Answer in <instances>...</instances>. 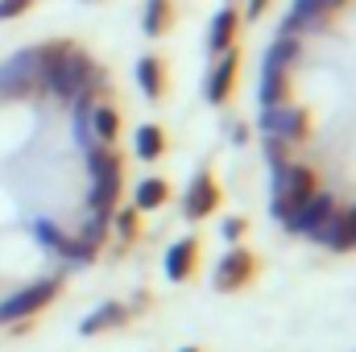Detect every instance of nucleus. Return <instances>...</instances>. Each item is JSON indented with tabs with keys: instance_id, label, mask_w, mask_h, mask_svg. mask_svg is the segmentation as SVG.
<instances>
[{
	"instance_id": "obj_22",
	"label": "nucleus",
	"mask_w": 356,
	"mask_h": 352,
	"mask_svg": "<svg viewBox=\"0 0 356 352\" xmlns=\"http://www.w3.org/2000/svg\"><path fill=\"white\" fill-rule=\"evenodd\" d=\"M294 58H298V38H277L266 54V67H282V71H286Z\"/></svg>"
},
{
	"instance_id": "obj_5",
	"label": "nucleus",
	"mask_w": 356,
	"mask_h": 352,
	"mask_svg": "<svg viewBox=\"0 0 356 352\" xmlns=\"http://www.w3.org/2000/svg\"><path fill=\"white\" fill-rule=\"evenodd\" d=\"M257 253L253 249H245V245H232L220 262H216V273H211V286L220 290V294H241V290H249L253 282H257Z\"/></svg>"
},
{
	"instance_id": "obj_12",
	"label": "nucleus",
	"mask_w": 356,
	"mask_h": 352,
	"mask_svg": "<svg viewBox=\"0 0 356 352\" xmlns=\"http://www.w3.org/2000/svg\"><path fill=\"white\" fill-rule=\"evenodd\" d=\"M199 237H182V241H175L170 249H166V257H162V269H166V278L175 282V286H182V282H191L195 278V269H199Z\"/></svg>"
},
{
	"instance_id": "obj_4",
	"label": "nucleus",
	"mask_w": 356,
	"mask_h": 352,
	"mask_svg": "<svg viewBox=\"0 0 356 352\" xmlns=\"http://www.w3.org/2000/svg\"><path fill=\"white\" fill-rule=\"evenodd\" d=\"M63 294V278H38V282H29V286H21V290H13L4 303H0V323H21V319H33V315H42L54 298Z\"/></svg>"
},
{
	"instance_id": "obj_14",
	"label": "nucleus",
	"mask_w": 356,
	"mask_h": 352,
	"mask_svg": "<svg viewBox=\"0 0 356 352\" xmlns=\"http://www.w3.org/2000/svg\"><path fill=\"white\" fill-rule=\"evenodd\" d=\"M166 203H170V182H166V178L149 175L133 186V207H137V211H158V207H166Z\"/></svg>"
},
{
	"instance_id": "obj_25",
	"label": "nucleus",
	"mask_w": 356,
	"mask_h": 352,
	"mask_svg": "<svg viewBox=\"0 0 356 352\" xmlns=\"http://www.w3.org/2000/svg\"><path fill=\"white\" fill-rule=\"evenodd\" d=\"M29 4H33V0H0V21H13V17H21Z\"/></svg>"
},
{
	"instance_id": "obj_8",
	"label": "nucleus",
	"mask_w": 356,
	"mask_h": 352,
	"mask_svg": "<svg viewBox=\"0 0 356 352\" xmlns=\"http://www.w3.org/2000/svg\"><path fill=\"white\" fill-rule=\"evenodd\" d=\"M336 207H340V203H336V195L319 186V191H315V195H311V199H307V203H302V207L290 216V220H286V232L315 241V232H319V228L332 220V211H336Z\"/></svg>"
},
{
	"instance_id": "obj_26",
	"label": "nucleus",
	"mask_w": 356,
	"mask_h": 352,
	"mask_svg": "<svg viewBox=\"0 0 356 352\" xmlns=\"http://www.w3.org/2000/svg\"><path fill=\"white\" fill-rule=\"evenodd\" d=\"M266 8H269V0H249V21H257Z\"/></svg>"
},
{
	"instance_id": "obj_6",
	"label": "nucleus",
	"mask_w": 356,
	"mask_h": 352,
	"mask_svg": "<svg viewBox=\"0 0 356 352\" xmlns=\"http://www.w3.org/2000/svg\"><path fill=\"white\" fill-rule=\"evenodd\" d=\"M261 133L266 137H282L286 145H302L311 137V112L307 108H294V104L261 108Z\"/></svg>"
},
{
	"instance_id": "obj_19",
	"label": "nucleus",
	"mask_w": 356,
	"mask_h": 352,
	"mask_svg": "<svg viewBox=\"0 0 356 352\" xmlns=\"http://www.w3.org/2000/svg\"><path fill=\"white\" fill-rule=\"evenodd\" d=\"M290 104V75L282 67H266L261 71V108H277Z\"/></svg>"
},
{
	"instance_id": "obj_17",
	"label": "nucleus",
	"mask_w": 356,
	"mask_h": 352,
	"mask_svg": "<svg viewBox=\"0 0 356 352\" xmlns=\"http://www.w3.org/2000/svg\"><path fill=\"white\" fill-rule=\"evenodd\" d=\"M133 154H137L141 162H158V158L166 154V129H162V125H141L137 137H133Z\"/></svg>"
},
{
	"instance_id": "obj_10",
	"label": "nucleus",
	"mask_w": 356,
	"mask_h": 352,
	"mask_svg": "<svg viewBox=\"0 0 356 352\" xmlns=\"http://www.w3.org/2000/svg\"><path fill=\"white\" fill-rule=\"evenodd\" d=\"M315 245L332 253H356V207H336L332 220L315 232Z\"/></svg>"
},
{
	"instance_id": "obj_13",
	"label": "nucleus",
	"mask_w": 356,
	"mask_h": 352,
	"mask_svg": "<svg viewBox=\"0 0 356 352\" xmlns=\"http://www.w3.org/2000/svg\"><path fill=\"white\" fill-rule=\"evenodd\" d=\"M236 75H241V54L236 50H224L220 63L207 75V104H228L232 91H236Z\"/></svg>"
},
{
	"instance_id": "obj_1",
	"label": "nucleus",
	"mask_w": 356,
	"mask_h": 352,
	"mask_svg": "<svg viewBox=\"0 0 356 352\" xmlns=\"http://www.w3.org/2000/svg\"><path fill=\"white\" fill-rule=\"evenodd\" d=\"M319 191V175L315 166H302V162H282L273 166V195H269V216L277 224H286L311 195Z\"/></svg>"
},
{
	"instance_id": "obj_24",
	"label": "nucleus",
	"mask_w": 356,
	"mask_h": 352,
	"mask_svg": "<svg viewBox=\"0 0 356 352\" xmlns=\"http://www.w3.org/2000/svg\"><path fill=\"white\" fill-rule=\"evenodd\" d=\"M266 158H269V166H282V162H290V145H286L282 137H266Z\"/></svg>"
},
{
	"instance_id": "obj_28",
	"label": "nucleus",
	"mask_w": 356,
	"mask_h": 352,
	"mask_svg": "<svg viewBox=\"0 0 356 352\" xmlns=\"http://www.w3.org/2000/svg\"><path fill=\"white\" fill-rule=\"evenodd\" d=\"M353 352H356V349H353Z\"/></svg>"
},
{
	"instance_id": "obj_15",
	"label": "nucleus",
	"mask_w": 356,
	"mask_h": 352,
	"mask_svg": "<svg viewBox=\"0 0 356 352\" xmlns=\"http://www.w3.org/2000/svg\"><path fill=\"white\" fill-rule=\"evenodd\" d=\"M236 29H241V13L236 8H220L216 13V21H211V54H224V50H232V42H236Z\"/></svg>"
},
{
	"instance_id": "obj_20",
	"label": "nucleus",
	"mask_w": 356,
	"mask_h": 352,
	"mask_svg": "<svg viewBox=\"0 0 356 352\" xmlns=\"http://www.w3.org/2000/svg\"><path fill=\"white\" fill-rule=\"evenodd\" d=\"M175 21V0H149L145 4V33L149 38H162Z\"/></svg>"
},
{
	"instance_id": "obj_18",
	"label": "nucleus",
	"mask_w": 356,
	"mask_h": 352,
	"mask_svg": "<svg viewBox=\"0 0 356 352\" xmlns=\"http://www.w3.org/2000/svg\"><path fill=\"white\" fill-rule=\"evenodd\" d=\"M137 83H141V91H145L149 99H162V95H166V63L154 58V54H145V58L137 63Z\"/></svg>"
},
{
	"instance_id": "obj_27",
	"label": "nucleus",
	"mask_w": 356,
	"mask_h": 352,
	"mask_svg": "<svg viewBox=\"0 0 356 352\" xmlns=\"http://www.w3.org/2000/svg\"><path fill=\"white\" fill-rule=\"evenodd\" d=\"M178 352H203V349H199V344H182Z\"/></svg>"
},
{
	"instance_id": "obj_2",
	"label": "nucleus",
	"mask_w": 356,
	"mask_h": 352,
	"mask_svg": "<svg viewBox=\"0 0 356 352\" xmlns=\"http://www.w3.org/2000/svg\"><path fill=\"white\" fill-rule=\"evenodd\" d=\"M88 170H91V191H88V207L91 216H112L120 186H124V170H120V154L112 145H88Z\"/></svg>"
},
{
	"instance_id": "obj_16",
	"label": "nucleus",
	"mask_w": 356,
	"mask_h": 352,
	"mask_svg": "<svg viewBox=\"0 0 356 352\" xmlns=\"http://www.w3.org/2000/svg\"><path fill=\"white\" fill-rule=\"evenodd\" d=\"M116 137H120V112L112 104L91 108V141L95 145H116Z\"/></svg>"
},
{
	"instance_id": "obj_7",
	"label": "nucleus",
	"mask_w": 356,
	"mask_h": 352,
	"mask_svg": "<svg viewBox=\"0 0 356 352\" xmlns=\"http://www.w3.org/2000/svg\"><path fill=\"white\" fill-rule=\"evenodd\" d=\"M220 199H224L220 178H216V170H211V166H203V170H195L191 186H186V195H182V216H186L191 224H199V220L216 216Z\"/></svg>"
},
{
	"instance_id": "obj_9",
	"label": "nucleus",
	"mask_w": 356,
	"mask_h": 352,
	"mask_svg": "<svg viewBox=\"0 0 356 352\" xmlns=\"http://www.w3.org/2000/svg\"><path fill=\"white\" fill-rule=\"evenodd\" d=\"M33 237H38V245H46L50 253H58L63 262H71V265H91L95 262V253H91L88 245H83L79 237L63 232L54 220H38V224H33Z\"/></svg>"
},
{
	"instance_id": "obj_11",
	"label": "nucleus",
	"mask_w": 356,
	"mask_h": 352,
	"mask_svg": "<svg viewBox=\"0 0 356 352\" xmlns=\"http://www.w3.org/2000/svg\"><path fill=\"white\" fill-rule=\"evenodd\" d=\"M129 319H133V311H129V303H116V298H108V303H99L91 315L79 319V336H108V332H116V328H129Z\"/></svg>"
},
{
	"instance_id": "obj_21",
	"label": "nucleus",
	"mask_w": 356,
	"mask_h": 352,
	"mask_svg": "<svg viewBox=\"0 0 356 352\" xmlns=\"http://www.w3.org/2000/svg\"><path fill=\"white\" fill-rule=\"evenodd\" d=\"M112 228H116V237H120L124 245H133V241L141 237V211H137V207H116V211H112Z\"/></svg>"
},
{
	"instance_id": "obj_3",
	"label": "nucleus",
	"mask_w": 356,
	"mask_h": 352,
	"mask_svg": "<svg viewBox=\"0 0 356 352\" xmlns=\"http://www.w3.org/2000/svg\"><path fill=\"white\" fill-rule=\"evenodd\" d=\"M0 95H4V99L42 95V46L17 50L13 58L0 63Z\"/></svg>"
},
{
	"instance_id": "obj_23",
	"label": "nucleus",
	"mask_w": 356,
	"mask_h": 352,
	"mask_svg": "<svg viewBox=\"0 0 356 352\" xmlns=\"http://www.w3.org/2000/svg\"><path fill=\"white\" fill-rule=\"evenodd\" d=\"M245 232H249V220H245V216H228V220L220 224V237H224V241H232V245H236Z\"/></svg>"
}]
</instances>
